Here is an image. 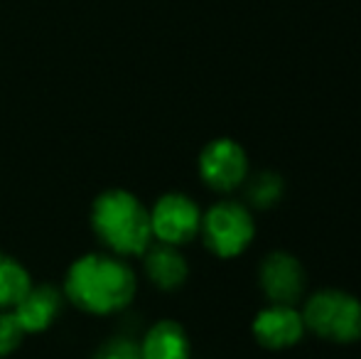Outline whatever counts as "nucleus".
I'll use <instances>...</instances> for the list:
<instances>
[{"label": "nucleus", "instance_id": "6", "mask_svg": "<svg viewBox=\"0 0 361 359\" xmlns=\"http://www.w3.org/2000/svg\"><path fill=\"white\" fill-rule=\"evenodd\" d=\"M202 207L185 192H167L150 207L152 239L160 244L185 246L200 236Z\"/></svg>", "mask_w": 361, "mask_h": 359}, {"label": "nucleus", "instance_id": "9", "mask_svg": "<svg viewBox=\"0 0 361 359\" xmlns=\"http://www.w3.org/2000/svg\"><path fill=\"white\" fill-rule=\"evenodd\" d=\"M64 293L59 291L52 283H39L32 286L25 298L13 308V315L18 320V325L23 327L25 335H35V332H42L52 325L54 320L62 312Z\"/></svg>", "mask_w": 361, "mask_h": 359}, {"label": "nucleus", "instance_id": "11", "mask_svg": "<svg viewBox=\"0 0 361 359\" xmlns=\"http://www.w3.org/2000/svg\"><path fill=\"white\" fill-rule=\"evenodd\" d=\"M192 345L177 320H157L140 342V359H190Z\"/></svg>", "mask_w": 361, "mask_h": 359}, {"label": "nucleus", "instance_id": "8", "mask_svg": "<svg viewBox=\"0 0 361 359\" xmlns=\"http://www.w3.org/2000/svg\"><path fill=\"white\" fill-rule=\"evenodd\" d=\"M251 335L263 350L283 352L293 350L307 335L300 305L266 303L251 320Z\"/></svg>", "mask_w": 361, "mask_h": 359}, {"label": "nucleus", "instance_id": "1", "mask_svg": "<svg viewBox=\"0 0 361 359\" xmlns=\"http://www.w3.org/2000/svg\"><path fill=\"white\" fill-rule=\"evenodd\" d=\"M138 291L130 264L116 254H86L76 259L64 278V298L91 315H111L128 308Z\"/></svg>", "mask_w": 361, "mask_h": 359}, {"label": "nucleus", "instance_id": "7", "mask_svg": "<svg viewBox=\"0 0 361 359\" xmlns=\"http://www.w3.org/2000/svg\"><path fill=\"white\" fill-rule=\"evenodd\" d=\"M258 288L268 303L300 305L307 296V271L295 254L276 249L258 264Z\"/></svg>", "mask_w": 361, "mask_h": 359}, {"label": "nucleus", "instance_id": "5", "mask_svg": "<svg viewBox=\"0 0 361 359\" xmlns=\"http://www.w3.org/2000/svg\"><path fill=\"white\" fill-rule=\"evenodd\" d=\"M197 170L209 190L219 192V195H228V192L241 190L243 182L251 175V158L236 138L221 135L202 148Z\"/></svg>", "mask_w": 361, "mask_h": 359}, {"label": "nucleus", "instance_id": "14", "mask_svg": "<svg viewBox=\"0 0 361 359\" xmlns=\"http://www.w3.org/2000/svg\"><path fill=\"white\" fill-rule=\"evenodd\" d=\"M23 327L18 325L13 310H0V357H8L23 345Z\"/></svg>", "mask_w": 361, "mask_h": 359}, {"label": "nucleus", "instance_id": "15", "mask_svg": "<svg viewBox=\"0 0 361 359\" xmlns=\"http://www.w3.org/2000/svg\"><path fill=\"white\" fill-rule=\"evenodd\" d=\"M96 359H140V345L130 340H111L101 347Z\"/></svg>", "mask_w": 361, "mask_h": 359}, {"label": "nucleus", "instance_id": "2", "mask_svg": "<svg viewBox=\"0 0 361 359\" xmlns=\"http://www.w3.org/2000/svg\"><path fill=\"white\" fill-rule=\"evenodd\" d=\"M94 234L111 254L143 256L152 244L150 209L128 190H106L91 207Z\"/></svg>", "mask_w": 361, "mask_h": 359}, {"label": "nucleus", "instance_id": "10", "mask_svg": "<svg viewBox=\"0 0 361 359\" xmlns=\"http://www.w3.org/2000/svg\"><path fill=\"white\" fill-rule=\"evenodd\" d=\"M145 259V273L150 278V283L160 291H177L187 283L190 276V264L182 256L180 246L170 244H150L143 254Z\"/></svg>", "mask_w": 361, "mask_h": 359}, {"label": "nucleus", "instance_id": "3", "mask_svg": "<svg viewBox=\"0 0 361 359\" xmlns=\"http://www.w3.org/2000/svg\"><path fill=\"white\" fill-rule=\"evenodd\" d=\"M300 312L307 332L332 345L361 340V300L344 288H319L302 298Z\"/></svg>", "mask_w": 361, "mask_h": 359}, {"label": "nucleus", "instance_id": "4", "mask_svg": "<svg viewBox=\"0 0 361 359\" xmlns=\"http://www.w3.org/2000/svg\"><path fill=\"white\" fill-rule=\"evenodd\" d=\"M256 214L246 202L219 200L202 212L200 236L216 259H238L256 241Z\"/></svg>", "mask_w": 361, "mask_h": 359}, {"label": "nucleus", "instance_id": "12", "mask_svg": "<svg viewBox=\"0 0 361 359\" xmlns=\"http://www.w3.org/2000/svg\"><path fill=\"white\" fill-rule=\"evenodd\" d=\"M241 190L243 197H246V205L253 212H266L283 202V197H286V180L276 170H258V173L248 175Z\"/></svg>", "mask_w": 361, "mask_h": 359}, {"label": "nucleus", "instance_id": "13", "mask_svg": "<svg viewBox=\"0 0 361 359\" xmlns=\"http://www.w3.org/2000/svg\"><path fill=\"white\" fill-rule=\"evenodd\" d=\"M32 288V278L18 259L0 254V310H13L25 293Z\"/></svg>", "mask_w": 361, "mask_h": 359}]
</instances>
